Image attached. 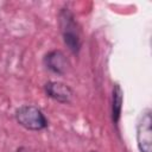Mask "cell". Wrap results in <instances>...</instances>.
<instances>
[{
    "instance_id": "6da1fadb",
    "label": "cell",
    "mask_w": 152,
    "mask_h": 152,
    "mask_svg": "<svg viewBox=\"0 0 152 152\" xmlns=\"http://www.w3.org/2000/svg\"><path fill=\"white\" fill-rule=\"evenodd\" d=\"M58 25L62 33L63 42L69 51L78 56L82 48L81 27L75 18V14L66 7H63L58 12Z\"/></svg>"
},
{
    "instance_id": "7a4b0ae2",
    "label": "cell",
    "mask_w": 152,
    "mask_h": 152,
    "mask_svg": "<svg viewBox=\"0 0 152 152\" xmlns=\"http://www.w3.org/2000/svg\"><path fill=\"white\" fill-rule=\"evenodd\" d=\"M14 119L19 126L27 131L38 132L49 126V120L40 108L33 104H23L14 110Z\"/></svg>"
},
{
    "instance_id": "3957f363",
    "label": "cell",
    "mask_w": 152,
    "mask_h": 152,
    "mask_svg": "<svg viewBox=\"0 0 152 152\" xmlns=\"http://www.w3.org/2000/svg\"><path fill=\"white\" fill-rule=\"evenodd\" d=\"M151 109L145 108L137 121V146L139 152H151L152 133H151Z\"/></svg>"
},
{
    "instance_id": "277c9868",
    "label": "cell",
    "mask_w": 152,
    "mask_h": 152,
    "mask_svg": "<svg viewBox=\"0 0 152 152\" xmlns=\"http://www.w3.org/2000/svg\"><path fill=\"white\" fill-rule=\"evenodd\" d=\"M44 93L48 97L63 104L70 103L74 96L71 87L61 81H48L44 84Z\"/></svg>"
},
{
    "instance_id": "5b68a950",
    "label": "cell",
    "mask_w": 152,
    "mask_h": 152,
    "mask_svg": "<svg viewBox=\"0 0 152 152\" xmlns=\"http://www.w3.org/2000/svg\"><path fill=\"white\" fill-rule=\"evenodd\" d=\"M43 64L50 72L59 76L65 75L68 68L70 66V63L62 50H51L45 53L43 58Z\"/></svg>"
},
{
    "instance_id": "8992f818",
    "label": "cell",
    "mask_w": 152,
    "mask_h": 152,
    "mask_svg": "<svg viewBox=\"0 0 152 152\" xmlns=\"http://www.w3.org/2000/svg\"><path fill=\"white\" fill-rule=\"evenodd\" d=\"M124 103V91L119 83H115L112 89V104H110V116L113 125L118 128L120 119H121V110Z\"/></svg>"
},
{
    "instance_id": "52a82bcc",
    "label": "cell",
    "mask_w": 152,
    "mask_h": 152,
    "mask_svg": "<svg viewBox=\"0 0 152 152\" xmlns=\"http://www.w3.org/2000/svg\"><path fill=\"white\" fill-rule=\"evenodd\" d=\"M89 152H96V151H89Z\"/></svg>"
}]
</instances>
